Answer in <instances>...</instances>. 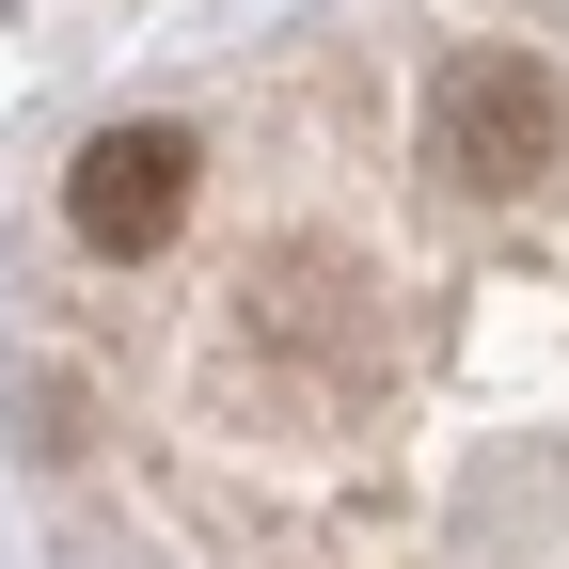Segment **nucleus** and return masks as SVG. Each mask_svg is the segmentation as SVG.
<instances>
[{"mask_svg":"<svg viewBox=\"0 0 569 569\" xmlns=\"http://www.w3.org/2000/svg\"><path fill=\"white\" fill-rule=\"evenodd\" d=\"M569 142V96L538 48H459L443 80H427V159H443L459 190H538Z\"/></svg>","mask_w":569,"mask_h":569,"instance_id":"obj_1","label":"nucleus"},{"mask_svg":"<svg viewBox=\"0 0 569 569\" xmlns=\"http://www.w3.org/2000/svg\"><path fill=\"white\" fill-rule=\"evenodd\" d=\"M63 222L96 253H159L190 222V127H96L80 174H63Z\"/></svg>","mask_w":569,"mask_h":569,"instance_id":"obj_2","label":"nucleus"}]
</instances>
